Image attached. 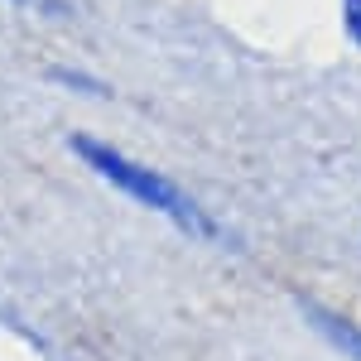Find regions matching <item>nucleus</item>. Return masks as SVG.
Returning <instances> with one entry per match:
<instances>
[{
	"label": "nucleus",
	"instance_id": "obj_1",
	"mask_svg": "<svg viewBox=\"0 0 361 361\" xmlns=\"http://www.w3.org/2000/svg\"><path fill=\"white\" fill-rule=\"evenodd\" d=\"M78 145V154H82L87 164L97 169L111 188H121V193H130L135 202H145L149 212H159V217H169L173 226H183L188 236H202V241H222V226L212 222L202 207H197L193 197L183 193L178 183H169L164 173H154V169L135 164V159H126V154H116V149H106V145H97V140L78 135L73 140Z\"/></svg>",
	"mask_w": 361,
	"mask_h": 361
},
{
	"label": "nucleus",
	"instance_id": "obj_2",
	"mask_svg": "<svg viewBox=\"0 0 361 361\" xmlns=\"http://www.w3.org/2000/svg\"><path fill=\"white\" fill-rule=\"evenodd\" d=\"M308 323L318 328V333L328 337L333 347H342L352 361H361V328L357 323H347V318H337V313H328V308H308Z\"/></svg>",
	"mask_w": 361,
	"mask_h": 361
}]
</instances>
